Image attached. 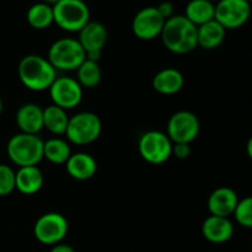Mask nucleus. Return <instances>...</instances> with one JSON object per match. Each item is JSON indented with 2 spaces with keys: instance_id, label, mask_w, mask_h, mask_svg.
Instances as JSON below:
<instances>
[{
  "instance_id": "9d476101",
  "label": "nucleus",
  "mask_w": 252,
  "mask_h": 252,
  "mask_svg": "<svg viewBox=\"0 0 252 252\" xmlns=\"http://www.w3.org/2000/svg\"><path fill=\"white\" fill-rule=\"evenodd\" d=\"M199 120L191 111H177L170 117L166 127V134L174 144L185 143L191 144L199 134Z\"/></svg>"
},
{
  "instance_id": "9b49d317",
  "label": "nucleus",
  "mask_w": 252,
  "mask_h": 252,
  "mask_svg": "<svg viewBox=\"0 0 252 252\" xmlns=\"http://www.w3.org/2000/svg\"><path fill=\"white\" fill-rule=\"evenodd\" d=\"M166 20L160 15L157 6H147L133 17L132 31L142 41H152L161 34Z\"/></svg>"
},
{
  "instance_id": "39448f33",
  "label": "nucleus",
  "mask_w": 252,
  "mask_h": 252,
  "mask_svg": "<svg viewBox=\"0 0 252 252\" xmlns=\"http://www.w3.org/2000/svg\"><path fill=\"white\" fill-rule=\"evenodd\" d=\"M49 63L56 70H76L86 59L85 51L76 38L64 37L53 42L48 51Z\"/></svg>"
},
{
  "instance_id": "4468645a",
  "label": "nucleus",
  "mask_w": 252,
  "mask_h": 252,
  "mask_svg": "<svg viewBox=\"0 0 252 252\" xmlns=\"http://www.w3.org/2000/svg\"><path fill=\"white\" fill-rule=\"evenodd\" d=\"M238 202L239 197L236 192L230 187L223 186L216 189L209 194L207 206L211 216L229 218L235 212Z\"/></svg>"
},
{
  "instance_id": "72a5a7b5",
  "label": "nucleus",
  "mask_w": 252,
  "mask_h": 252,
  "mask_svg": "<svg viewBox=\"0 0 252 252\" xmlns=\"http://www.w3.org/2000/svg\"><path fill=\"white\" fill-rule=\"evenodd\" d=\"M209 1H212V2H217V1H219V0H209Z\"/></svg>"
},
{
  "instance_id": "7ed1b4c3",
  "label": "nucleus",
  "mask_w": 252,
  "mask_h": 252,
  "mask_svg": "<svg viewBox=\"0 0 252 252\" xmlns=\"http://www.w3.org/2000/svg\"><path fill=\"white\" fill-rule=\"evenodd\" d=\"M43 143L38 135L20 132L7 142V157L19 167L37 166L43 159Z\"/></svg>"
},
{
  "instance_id": "6e6552de",
  "label": "nucleus",
  "mask_w": 252,
  "mask_h": 252,
  "mask_svg": "<svg viewBox=\"0 0 252 252\" xmlns=\"http://www.w3.org/2000/svg\"><path fill=\"white\" fill-rule=\"evenodd\" d=\"M68 230L69 224L65 217L57 212H49L37 219L33 226V235L38 243L54 246L64 240Z\"/></svg>"
},
{
  "instance_id": "c85d7f7f",
  "label": "nucleus",
  "mask_w": 252,
  "mask_h": 252,
  "mask_svg": "<svg viewBox=\"0 0 252 252\" xmlns=\"http://www.w3.org/2000/svg\"><path fill=\"white\" fill-rule=\"evenodd\" d=\"M158 11L160 12L165 20H169L175 15V6L171 1H162L157 6Z\"/></svg>"
},
{
  "instance_id": "b1692460",
  "label": "nucleus",
  "mask_w": 252,
  "mask_h": 252,
  "mask_svg": "<svg viewBox=\"0 0 252 252\" xmlns=\"http://www.w3.org/2000/svg\"><path fill=\"white\" fill-rule=\"evenodd\" d=\"M70 155L71 150L69 143L62 138H51L43 143V158L52 164H65Z\"/></svg>"
},
{
  "instance_id": "f8f14e48",
  "label": "nucleus",
  "mask_w": 252,
  "mask_h": 252,
  "mask_svg": "<svg viewBox=\"0 0 252 252\" xmlns=\"http://www.w3.org/2000/svg\"><path fill=\"white\" fill-rule=\"evenodd\" d=\"M48 90L53 105L65 111L76 107L83 100V88L76 79L69 76L56 78Z\"/></svg>"
},
{
  "instance_id": "ddd939ff",
  "label": "nucleus",
  "mask_w": 252,
  "mask_h": 252,
  "mask_svg": "<svg viewBox=\"0 0 252 252\" xmlns=\"http://www.w3.org/2000/svg\"><path fill=\"white\" fill-rule=\"evenodd\" d=\"M78 41L85 51L86 59L98 62L107 42V30L101 22L89 21L79 31Z\"/></svg>"
},
{
  "instance_id": "0eeeda50",
  "label": "nucleus",
  "mask_w": 252,
  "mask_h": 252,
  "mask_svg": "<svg viewBox=\"0 0 252 252\" xmlns=\"http://www.w3.org/2000/svg\"><path fill=\"white\" fill-rule=\"evenodd\" d=\"M172 145L166 133L148 130L143 133L138 142V152L143 160L152 165H161L172 157Z\"/></svg>"
},
{
  "instance_id": "423d86ee",
  "label": "nucleus",
  "mask_w": 252,
  "mask_h": 252,
  "mask_svg": "<svg viewBox=\"0 0 252 252\" xmlns=\"http://www.w3.org/2000/svg\"><path fill=\"white\" fill-rule=\"evenodd\" d=\"M102 132L100 117L94 112H79L69 117L66 139L75 145H88L98 139Z\"/></svg>"
},
{
  "instance_id": "f257e3e1",
  "label": "nucleus",
  "mask_w": 252,
  "mask_h": 252,
  "mask_svg": "<svg viewBox=\"0 0 252 252\" xmlns=\"http://www.w3.org/2000/svg\"><path fill=\"white\" fill-rule=\"evenodd\" d=\"M160 37L165 48L175 54L191 53L198 47L197 26L185 15H174L166 20Z\"/></svg>"
},
{
  "instance_id": "4be33fe9",
  "label": "nucleus",
  "mask_w": 252,
  "mask_h": 252,
  "mask_svg": "<svg viewBox=\"0 0 252 252\" xmlns=\"http://www.w3.org/2000/svg\"><path fill=\"white\" fill-rule=\"evenodd\" d=\"M69 116L65 110L56 105H51L43 110V128L54 135L65 134Z\"/></svg>"
},
{
  "instance_id": "393cba45",
  "label": "nucleus",
  "mask_w": 252,
  "mask_h": 252,
  "mask_svg": "<svg viewBox=\"0 0 252 252\" xmlns=\"http://www.w3.org/2000/svg\"><path fill=\"white\" fill-rule=\"evenodd\" d=\"M102 78L98 62H93L85 59L76 69V81L83 89H93L100 84Z\"/></svg>"
},
{
  "instance_id": "7c9ffc66",
  "label": "nucleus",
  "mask_w": 252,
  "mask_h": 252,
  "mask_svg": "<svg viewBox=\"0 0 252 252\" xmlns=\"http://www.w3.org/2000/svg\"><path fill=\"white\" fill-rule=\"evenodd\" d=\"M246 153H248V157L252 160V137L246 143Z\"/></svg>"
},
{
  "instance_id": "cd10ccee",
  "label": "nucleus",
  "mask_w": 252,
  "mask_h": 252,
  "mask_svg": "<svg viewBox=\"0 0 252 252\" xmlns=\"http://www.w3.org/2000/svg\"><path fill=\"white\" fill-rule=\"evenodd\" d=\"M191 144L176 143L172 145V155L179 160H185L191 155Z\"/></svg>"
},
{
  "instance_id": "a211bd4d",
  "label": "nucleus",
  "mask_w": 252,
  "mask_h": 252,
  "mask_svg": "<svg viewBox=\"0 0 252 252\" xmlns=\"http://www.w3.org/2000/svg\"><path fill=\"white\" fill-rule=\"evenodd\" d=\"M152 84L153 89L161 95H175L184 88L185 76L179 69L165 68L155 74Z\"/></svg>"
},
{
  "instance_id": "f704fd0d",
  "label": "nucleus",
  "mask_w": 252,
  "mask_h": 252,
  "mask_svg": "<svg viewBox=\"0 0 252 252\" xmlns=\"http://www.w3.org/2000/svg\"><path fill=\"white\" fill-rule=\"evenodd\" d=\"M248 1H249V2H252V0H248Z\"/></svg>"
},
{
  "instance_id": "aec40b11",
  "label": "nucleus",
  "mask_w": 252,
  "mask_h": 252,
  "mask_svg": "<svg viewBox=\"0 0 252 252\" xmlns=\"http://www.w3.org/2000/svg\"><path fill=\"white\" fill-rule=\"evenodd\" d=\"M226 30L216 20L206 22L197 27V43L204 49H216L220 46L225 38Z\"/></svg>"
},
{
  "instance_id": "f03ea898",
  "label": "nucleus",
  "mask_w": 252,
  "mask_h": 252,
  "mask_svg": "<svg viewBox=\"0 0 252 252\" xmlns=\"http://www.w3.org/2000/svg\"><path fill=\"white\" fill-rule=\"evenodd\" d=\"M17 75L25 88L39 93L51 88L57 78V70L44 57L27 54L20 61Z\"/></svg>"
},
{
  "instance_id": "c756f323",
  "label": "nucleus",
  "mask_w": 252,
  "mask_h": 252,
  "mask_svg": "<svg viewBox=\"0 0 252 252\" xmlns=\"http://www.w3.org/2000/svg\"><path fill=\"white\" fill-rule=\"evenodd\" d=\"M49 252H75V250H74L70 245H68V244L61 243L54 245Z\"/></svg>"
},
{
  "instance_id": "2eb2a0df",
  "label": "nucleus",
  "mask_w": 252,
  "mask_h": 252,
  "mask_svg": "<svg viewBox=\"0 0 252 252\" xmlns=\"http://www.w3.org/2000/svg\"><path fill=\"white\" fill-rule=\"evenodd\" d=\"M202 235L212 244H224L234 235V225L229 218L209 216L202 223Z\"/></svg>"
},
{
  "instance_id": "f3484780",
  "label": "nucleus",
  "mask_w": 252,
  "mask_h": 252,
  "mask_svg": "<svg viewBox=\"0 0 252 252\" xmlns=\"http://www.w3.org/2000/svg\"><path fill=\"white\" fill-rule=\"evenodd\" d=\"M65 169L71 179L86 181L95 176L97 171V162L88 153H75L71 154L65 162Z\"/></svg>"
},
{
  "instance_id": "5701e85b",
  "label": "nucleus",
  "mask_w": 252,
  "mask_h": 252,
  "mask_svg": "<svg viewBox=\"0 0 252 252\" xmlns=\"http://www.w3.org/2000/svg\"><path fill=\"white\" fill-rule=\"evenodd\" d=\"M26 19L30 26L34 30L48 29L52 24H54L53 6L43 1L36 2L27 10Z\"/></svg>"
},
{
  "instance_id": "20e7f679",
  "label": "nucleus",
  "mask_w": 252,
  "mask_h": 252,
  "mask_svg": "<svg viewBox=\"0 0 252 252\" xmlns=\"http://www.w3.org/2000/svg\"><path fill=\"white\" fill-rule=\"evenodd\" d=\"M53 6L54 24L66 32H79L90 21V9L84 0H59Z\"/></svg>"
},
{
  "instance_id": "6ab92c4d",
  "label": "nucleus",
  "mask_w": 252,
  "mask_h": 252,
  "mask_svg": "<svg viewBox=\"0 0 252 252\" xmlns=\"http://www.w3.org/2000/svg\"><path fill=\"white\" fill-rule=\"evenodd\" d=\"M43 174L37 166L19 167L15 172V189L22 194L31 196L43 186Z\"/></svg>"
},
{
  "instance_id": "412c9836",
  "label": "nucleus",
  "mask_w": 252,
  "mask_h": 252,
  "mask_svg": "<svg viewBox=\"0 0 252 252\" xmlns=\"http://www.w3.org/2000/svg\"><path fill=\"white\" fill-rule=\"evenodd\" d=\"M216 4L209 0H189L185 9V17L194 26H201L214 20Z\"/></svg>"
},
{
  "instance_id": "bb28decb",
  "label": "nucleus",
  "mask_w": 252,
  "mask_h": 252,
  "mask_svg": "<svg viewBox=\"0 0 252 252\" xmlns=\"http://www.w3.org/2000/svg\"><path fill=\"white\" fill-rule=\"evenodd\" d=\"M15 189V171L9 165L0 164V197L9 196Z\"/></svg>"
},
{
  "instance_id": "473e14b6",
  "label": "nucleus",
  "mask_w": 252,
  "mask_h": 252,
  "mask_svg": "<svg viewBox=\"0 0 252 252\" xmlns=\"http://www.w3.org/2000/svg\"><path fill=\"white\" fill-rule=\"evenodd\" d=\"M1 113H2V100L1 97H0V116H1Z\"/></svg>"
},
{
  "instance_id": "a878e982",
  "label": "nucleus",
  "mask_w": 252,
  "mask_h": 252,
  "mask_svg": "<svg viewBox=\"0 0 252 252\" xmlns=\"http://www.w3.org/2000/svg\"><path fill=\"white\" fill-rule=\"evenodd\" d=\"M233 216L239 225L252 229V196L239 199Z\"/></svg>"
},
{
  "instance_id": "1a4fd4ad",
  "label": "nucleus",
  "mask_w": 252,
  "mask_h": 252,
  "mask_svg": "<svg viewBox=\"0 0 252 252\" xmlns=\"http://www.w3.org/2000/svg\"><path fill=\"white\" fill-rule=\"evenodd\" d=\"M251 2L248 0H219L216 4L214 20L225 30H236L249 21Z\"/></svg>"
},
{
  "instance_id": "2f4dec72",
  "label": "nucleus",
  "mask_w": 252,
  "mask_h": 252,
  "mask_svg": "<svg viewBox=\"0 0 252 252\" xmlns=\"http://www.w3.org/2000/svg\"><path fill=\"white\" fill-rule=\"evenodd\" d=\"M43 2H46V4H49V5H54L56 2H58L59 0H42Z\"/></svg>"
},
{
  "instance_id": "dca6fc26",
  "label": "nucleus",
  "mask_w": 252,
  "mask_h": 252,
  "mask_svg": "<svg viewBox=\"0 0 252 252\" xmlns=\"http://www.w3.org/2000/svg\"><path fill=\"white\" fill-rule=\"evenodd\" d=\"M15 121L20 132L37 135L43 129V110L36 103H25L17 110Z\"/></svg>"
}]
</instances>
